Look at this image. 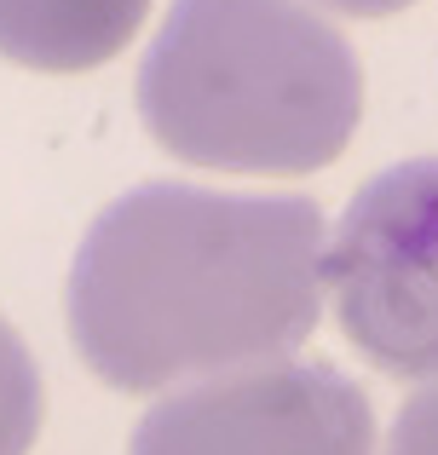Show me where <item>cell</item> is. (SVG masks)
Returning <instances> with one entry per match:
<instances>
[{
    "instance_id": "6",
    "label": "cell",
    "mask_w": 438,
    "mask_h": 455,
    "mask_svg": "<svg viewBox=\"0 0 438 455\" xmlns=\"http://www.w3.org/2000/svg\"><path fill=\"white\" fill-rule=\"evenodd\" d=\"M41 433V369L29 346L0 317V455H29Z\"/></svg>"
},
{
    "instance_id": "5",
    "label": "cell",
    "mask_w": 438,
    "mask_h": 455,
    "mask_svg": "<svg viewBox=\"0 0 438 455\" xmlns=\"http://www.w3.org/2000/svg\"><path fill=\"white\" fill-rule=\"evenodd\" d=\"M150 0H0V58L41 76L99 69L139 35Z\"/></svg>"
},
{
    "instance_id": "1",
    "label": "cell",
    "mask_w": 438,
    "mask_h": 455,
    "mask_svg": "<svg viewBox=\"0 0 438 455\" xmlns=\"http://www.w3.org/2000/svg\"><path fill=\"white\" fill-rule=\"evenodd\" d=\"M323 248L306 196L139 185L76 248L69 340L115 392L289 363L323 311Z\"/></svg>"
},
{
    "instance_id": "7",
    "label": "cell",
    "mask_w": 438,
    "mask_h": 455,
    "mask_svg": "<svg viewBox=\"0 0 438 455\" xmlns=\"http://www.w3.org/2000/svg\"><path fill=\"white\" fill-rule=\"evenodd\" d=\"M386 455H438V380L421 387L416 398L398 410L393 438H386Z\"/></svg>"
},
{
    "instance_id": "3",
    "label": "cell",
    "mask_w": 438,
    "mask_h": 455,
    "mask_svg": "<svg viewBox=\"0 0 438 455\" xmlns=\"http://www.w3.org/2000/svg\"><path fill=\"white\" fill-rule=\"evenodd\" d=\"M340 334L381 375L438 380V156L375 173L323 248Z\"/></svg>"
},
{
    "instance_id": "4",
    "label": "cell",
    "mask_w": 438,
    "mask_h": 455,
    "mask_svg": "<svg viewBox=\"0 0 438 455\" xmlns=\"http://www.w3.org/2000/svg\"><path fill=\"white\" fill-rule=\"evenodd\" d=\"M370 398L329 363H259L162 398L133 455H370Z\"/></svg>"
},
{
    "instance_id": "8",
    "label": "cell",
    "mask_w": 438,
    "mask_h": 455,
    "mask_svg": "<svg viewBox=\"0 0 438 455\" xmlns=\"http://www.w3.org/2000/svg\"><path fill=\"white\" fill-rule=\"evenodd\" d=\"M323 6L352 12V18H386V12H404V6H416V0H323Z\"/></svg>"
},
{
    "instance_id": "2",
    "label": "cell",
    "mask_w": 438,
    "mask_h": 455,
    "mask_svg": "<svg viewBox=\"0 0 438 455\" xmlns=\"http://www.w3.org/2000/svg\"><path fill=\"white\" fill-rule=\"evenodd\" d=\"M139 116L179 162L317 173L358 133L363 69L300 0H173L139 64Z\"/></svg>"
}]
</instances>
